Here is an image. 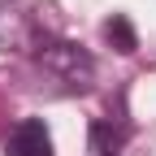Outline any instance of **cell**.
<instances>
[{
    "label": "cell",
    "mask_w": 156,
    "mask_h": 156,
    "mask_svg": "<svg viewBox=\"0 0 156 156\" xmlns=\"http://www.w3.org/2000/svg\"><path fill=\"white\" fill-rule=\"evenodd\" d=\"M39 61H44V69L52 78H61V83L74 87V91H87L91 78H95V61L78 44H48L44 52H39Z\"/></svg>",
    "instance_id": "cell-1"
},
{
    "label": "cell",
    "mask_w": 156,
    "mask_h": 156,
    "mask_svg": "<svg viewBox=\"0 0 156 156\" xmlns=\"http://www.w3.org/2000/svg\"><path fill=\"white\" fill-rule=\"evenodd\" d=\"M5 156H52V134L39 117H26L17 122L5 139Z\"/></svg>",
    "instance_id": "cell-2"
},
{
    "label": "cell",
    "mask_w": 156,
    "mask_h": 156,
    "mask_svg": "<svg viewBox=\"0 0 156 156\" xmlns=\"http://www.w3.org/2000/svg\"><path fill=\"white\" fill-rule=\"evenodd\" d=\"M30 39V13L22 0H0V52H13Z\"/></svg>",
    "instance_id": "cell-3"
},
{
    "label": "cell",
    "mask_w": 156,
    "mask_h": 156,
    "mask_svg": "<svg viewBox=\"0 0 156 156\" xmlns=\"http://www.w3.org/2000/svg\"><path fill=\"white\" fill-rule=\"evenodd\" d=\"M117 147H122V134H113V126L95 117V122H91V143H87V152H91V156H117Z\"/></svg>",
    "instance_id": "cell-4"
},
{
    "label": "cell",
    "mask_w": 156,
    "mask_h": 156,
    "mask_svg": "<svg viewBox=\"0 0 156 156\" xmlns=\"http://www.w3.org/2000/svg\"><path fill=\"white\" fill-rule=\"evenodd\" d=\"M104 30H108V39L122 44V52H134V35H130V26H126V17H113Z\"/></svg>",
    "instance_id": "cell-5"
}]
</instances>
